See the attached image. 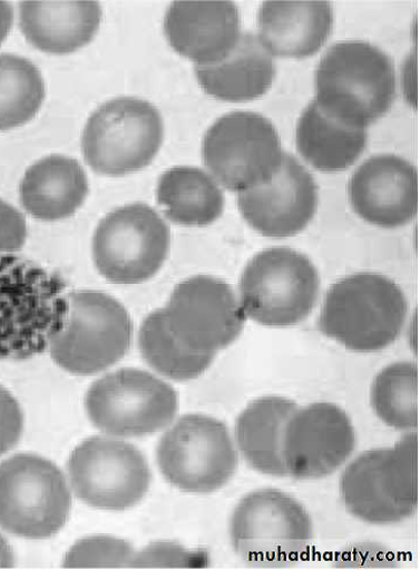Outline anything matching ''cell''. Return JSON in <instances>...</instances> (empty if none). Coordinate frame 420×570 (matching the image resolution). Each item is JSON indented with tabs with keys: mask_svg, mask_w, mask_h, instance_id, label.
Here are the masks:
<instances>
[{
	"mask_svg": "<svg viewBox=\"0 0 420 570\" xmlns=\"http://www.w3.org/2000/svg\"><path fill=\"white\" fill-rule=\"evenodd\" d=\"M138 341L147 364L174 381L197 379L215 360V354L194 352L175 338L167 326L164 308L147 316Z\"/></svg>",
	"mask_w": 420,
	"mask_h": 570,
	"instance_id": "4316f807",
	"label": "cell"
},
{
	"mask_svg": "<svg viewBox=\"0 0 420 570\" xmlns=\"http://www.w3.org/2000/svg\"><path fill=\"white\" fill-rule=\"evenodd\" d=\"M157 200L169 222L185 227L213 225L225 208V196L215 178L186 166L170 168L162 175Z\"/></svg>",
	"mask_w": 420,
	"mask_h": 570,
	"instance_id": "484cf974",
	"label": "cell"
},
{
	"mask_svg": "<svg viewBox=\"0 0 420 570\" xmlns=\"http://www.w3.org/2000/svg\"><path fill=\"white\" fill-rule=\"evenodd\" d=\"M167 326L187 348L215 354L241 335L247 316L231 285L198 275L175 287L164 308Z\"/></svg>",
	"mask_w": 420,
	"mask_h": 570,
	"instance_id": "9a60e30c",
	"label": "cell"
},
{
	"mask_svg": "<svg viewBox=\"0 0 420 570\" xmlns=\"http://www.w3.org/2000/svg\"><path fill=\"white\" fill-rule=\"evenodd\" d=\"M340 567L392 568L395 557L387 547L374 542H363L348 548L336 560Z\"/></svg>",
	"mask_w": 420,
	"mask_h": 570,
	"instance_id": "d6a6232c",
	"label": "cell"
},
{
	"mask_svg": "<svg viewBox=\"0 0 420 570\" xmlns=\"http://www.w3.org/2000/svg\"><path fill=\"white\" fill-rule=\"evenodd\" d=\"M197 81L209 96L232 102L252 101L272 87L276 69L258 36L241 35L236 48L224 60L195 67Z\"/></svg>",
	"mask_w": 420,
	"mask_h": 570,
	"instance_id": "603a6c76",
	"label": "cell"
},
{
	"mask_svg": "<svg viewBox=\"0 0 420 570\" xmlns=\"http://www.w3.org/2000/svg\"><path fill=\"white\" fill-rule=\"evenodd\" d=\"M333 24L330 2H265L258 13V39L272 57L305 59L326 45Z\"/></svg>",
	"mask_w": 420,
	"mask_h": 570,
	"instance_id": "ffe728a7",
	"label": "cell"
},
{
	"mask_svg": "<svg viewBox=\"0 0 420 570\" xmlns=\"http://www.w3.org/2000/svg\"><path fill=\"white\" fill-rule=\"evenodd\" d=\"M368 145V130L345 126L311 101L296 127V146L314 169L339 173L354 165Z\"/></svg>",
	"mask_w": 420,
	"mask_h": 570,
	"instance_id": "d4e9b609",
	"label": "cell"
},
{
	"mask_svg": "<svg viewBox=\"0 0 420 570\" xmlns=\"http://www.w3.org/2000/svg\"><path fill=\"white\" fill-rule=\"evenodd\" d=\"M348 195L365 223L382 229L403 227L418 212L417 169L395 155L373 156L354 173Z\"/></svg>",
	"mask_w": 420,
	"mask_h": 570,
	"instance_id": "ac0fdd59",
	"label": "cell"
},
{
	"mask_svg": "<svg viewBox=\"0 0 420 570\" xmlns=\"http://www.w3.org/2000/svg\"><path fill=\"white\" fill-rule=\"evenodd\" d=\"M236 554L248 564L283 568L299 562L313 539L305 508L286 492L261 489L243 497L229 523Z\"/></svg>",
	"mask_w": 420,
	"mask_h": 570,
	"instance_id": "5b68a950",
	"label": "cell"
},
{
	"mask_svg": "<svg viewBox=\"0 0 420 570\" xmlns=\"http://www.w3.org/2000/svg\"><path fill=\"white\" fill-rule=\"evenodd\" d=\"M297 404L280 396H265L251 403L235 423V442L248 465L268 476L286 478L283 439Z\"/></svg>",
	"mask_w": 420,
	"mask_h": 570,
	"instance_id": "cb8c5ba5",
	"label": "cell"
},
{
	"mask_svg": "<svg viewBox=\"0 0 420 570\" xmlns=\"http://www.w3.org/2000/svg\"><path fill=\"white\" fill-rule=\"evenodd\" d=\"M14 12L10 3L0 2V46L7 40L12 26Z\"/></svg>",
	"mask_w": 420,
	"mask_h": 570,
	"instance_id": "e575fe53",
	"label": "cell"
},
{
	"mask_svg": "<svg viewBox=\"0 0 420 570\" xmlns=\"http://www.w3.org/2000/svg\"><path fill=\"white\" fill-rule=\"evenodd\" d=\"M45 98L46 85L37 66L19 56L0 55V130L32 120Z\"/></svg>",
	"mask_w": 420,
	"mask_h": 570,
	"instance_id": "83f0119b",
	"label": "cell"
},
{
	"mask_svg": "<svg viewBox=\"0 0 420 570\" xmlns=\"http://www.w3.org/2000/svg\"><path fill=\"white\" fill-rule=\"evenodd\" d=\"M356 448L352 420L338 405L297 409L285 428L283 458L287 476L319 480L335 473Z\"/></svg>",
	"mask_w": 420,
	"mask_h": 570,
	"instance_id": "2e32d148",
	"label": "cell"
},
{
	"mask_svg": "<svg viewBox=\"0 0 420 570\" xmlns=\"http://www.w3.org/2000/svg\"><path fill=\"white\" fill-rule=\"evenodd\" d=\"M14 553L8 541L0 534V568L14 567Z\"/></svg>",
	"mask_w": 420,
	"mask_h": 570,
	"instance_id": "d590c367",
	"label": "cell"
},
{
	"mask_svg": "<svg viewBox=\"0 0 420 570\" xmlns=\"http://www.w3.org/2000/svg\"><path fill=\"white\" fill-rule=\"evenodd\" d=\"M320 109L336 121L367 129L387 116L397 98V71L388 53L363 41L331 47L316 69Z\"/></svg>",
	"mask_w": 420,
	"mask_h": 570,
	"instance_id": "6da1fadb",
	"label": "cell"
},
{
	"mask_svg": "<svg viewBox=\"0 0 420 570\" xmlns=\"http://www.w3.org/2000/svg\"><path fill=\"white\" fill-rule=\"evenodd\" d=\"M207 557L173 542H157L135 552L129 568H202Z\"/></svg>",
	"mask_w": 420,
	"mask_h": 570,
	"instance_id": "4dcf8cb0",
	"label": "cell"
},
{
	"mask_svg": "<svg viewBox=\"0 0 420 570\" xmlns=\"http://www.w3.org/2000/svg\"><path fill=\"white\" fill-rule=\"evenodd\" d=\"M408 301L388 276L359 273L329 289L320 316V330L349 351L373 353L391 346L401 335Z\"/></svg>",
	"mask_w": 420,
	"mask_h": 570,
	"instance_id": "7a4b0ae2",
	"label": "cell"
},
{
	"mask_svg": "<svg viewBox=\"0 0 420 570\" xmlns=\"http://www.w3.org/2000/svg\"><path fill=\"white\" fill-rule=\"evenodd\" d=\"M203 161L216 183L233 193L268 184L282 168V140L273 124L254 112H232L206 131Z\"/></svg>",
	"mask_w": 420,
	"mask_h": 570,
	"instance_id": "30bf717a",
	"label": "cell"
},
{
	"mask_svg": "<svg viewBox=\"0 0 420 570\" xmlns=\"http://www.w3.org/2000/svg\"><path fill=\"white\" fill-rule=\"evenodd\" d=\"M164 30L169 46L196 66L228 57L241 39V18L232 2L169 6Z\"/></svg>",
	"mask_w": 420,
	"mask_h": 570,
	"instance_id": "d6986e66",
	"label": "cell"
},
{
	"mask_svg": "<svg viewBox=\"0 0 420 570\" xmlns=\"http://www.w3.org/2000/svg\"><path fill=\"white\" fill-rule=\"evenodd\" d=\"M179 409L177 392L155 375L120 370L96 381L86 396L92 424L111 438H145L168 426Z\"/></svg>",
	"mask_w": 420,
	"mask_h": 570,
	"instance_id": "7c38bea8",
	"label": "cell"
},
{
	"mask_svg": "<svg viewBox=\"0 0 420 570\" xmlns=\"http://www.w3.org/2000/svg\"><path fill=\"white\" fill-rule=\"evenodd\" d=\"M135 552L129 543L109 537L88 538L69 550L66 568H129Z\"/></svg>",
	"mask_w": 420,
	"mask_h": 570,
	"instance_id": "f546056e",
	"label": "cell"
},
{
	"mask_svg": "<svg viewBox=\"0 0 420 570\" xmlns=\"http://www.w3.org/2000/svg\"><path fill=\"white\" fill-rule=\"evenodd\" d=\"M88 195V178L75 159L53 155L35 163L20 185L23 208L35 219L59 222L72 217Z\"/></svg>",
	"mask_w": 420,
	"mask_h": 570,
	"instance_id": "7402d4cb",
	"label": "cell"
},
{
	"mask_svg": "<svg viewBox=\"0 0 420 570\" xmlns=\"http://www.w3.org/2000/svg\"><path fill=\"white\" fill-rule=\"evenodd\" d=\"M170 233L159 214L137 203L105 217L92 239L98 272L116 284H138L154 277L167 259Z\"/></svg>",
	"mask_w": 420,
	"mask_h": 570,
	"instance_id": "4fadbf2b",
	"label": "cell"
},
{
	"mask_svg": "<svg viewBox=\"0 0 420 570\" xmlns=\"http://www.w3.org/2000/svg\"><path fill=\"white\" fill-rule=\"evenodd\" d=\"M68 305L59 277L0 257V358L25 360L49 346Z\"/></svg>",
	"mask_w": 420,
	"mask_h": 570,
	"instance_id": "3957f363",
	"label": "cell"
},
{
	"mask_svg": "<svg viewBox=\"0 0 420 570\" xmlns=\"http://www.w3.org/2000/svg\"><path fill=\"white\" fill-rule=\"evenodd\" d=\"M377 416L393 430L412 432L418 425V368L400 362L384 367L371 386Z\"/></svg>",
	"mask_w": 420,
	"mask_h": 570,
	"instance_id": "f1b7e54d",
	"label": "cell"
},
{
	"mask_svg": "<svg viewBox=\"0 0 420 570\" xmlns=\"http://www.w3.org/2000/svg\"><path fill=\"white\" fill-rule=\"evenodd\" d=\"M23 414L17 400L0 385V456L13 449L22 434Z\"/></svg>",
	"mask_w": 420,
	"mask_h": 570,
	"instance_id": "1f68e13d",
	"label": "cell"
},
{
	"mask_svg": "<svg viewBox=\"0 0 420 570\" xmlns=\"http://www.w3.org/2000/svg\"><path fill=\"white\" fill-rule=\"evenodd\" d=\"M157 461L163 476L173 487L203 494L224 488L233 479L238 454L224 422L188 414L164 434Z\"/></svg>",
	"mask_w": 420,
	"mask_h": 570,
	"instance_id": "8fae6325",
	"label": "cell"
},
{
	"mask_svg": "<svg viewBox=\"0 0 420 570\" xmlns=\"http://www.w3.org/2000/svg\"><path fill=\"white\" fill-rule=\"evenodd\" d=\"M27 238V224L22 214L0 199V256L19 252Z\"/></svg>",
	"mask_w": 420,
	"mask_h": 570,
	"instance_id": "836d02e7",
	"label": "cell"
},
{
	"mask_svg": "<svg viewBox=\"0 0 420 570\" xmlns=\"http://www.w3.org/2000/svg\"><path fill=\"white\" fill-rule=\"evenodd\" d=\"M320 293V273L307 257L290 247H272L244 268L238 301L254 323L287 328L309 317Z\"/></svg>",
	"mask_w": 420,
	"mask_h": 570,
	"instance_id": "8992f818",
	"label": "cell"
},
{
	"mask_svg": "<svg viewBox=\"0 0 420 570\" xmlns=\"http://www.w3.org/2000/svg\"><path fill=\"white\" fill-rule=\"evenodd\" d=\"M19 11L26 40L52 55L72 53L89 45L102 17L97 2H23Z\"/></svg>",
	"mask_w": 420,
	"mask_h": 570,
	"instance_id": "44dd1931",
	"label": "cell"
},
{
	"mask_svg": "<svg viewBox=\"0 0 420 570\" xmlns=\"http://www.w3.org/2000/svg\"><path fill=\"white\" fill-rule=\"evenodd\" d=\"M164 122L150 102L123 97L105 102L89 118L82 153L101 175L123 176L149 166L160 150Z\"/></svg>",
	"mask_w": 420,
	"mask_h": 570,
	"instance_id": "9c48e42d",
	"label": "cell"
},
{
	"mask_svg": "<svg viewBox=\"0 0 420 570\" xmlns=\"http://www.w3.org/2000/svg\"><path fill=\"white\" fill-rule=\"evenodd\" d=\"M69 482L84 503L123 511L143 501L152 474L145 455L117 438H92L68 460Z\"/></svg>",
	"mask_w": 420,
	"mask_h": 570,
	"instance_id": "5bb4252c",
	"label": "cell"
},
{
	"mask_svg": "<svg viewBox=\"0 0 420 570\" xmlns=\"http://www.w3.org/2000/svg\"><path fill=\"white\" fill-rule=\"evenodd\" d=\"M319 187L310 171L290 154L282 168L261 187L238 194L244 220L264 237L287 238L305 230L319 208Z\"/></svg>",
	"mask_w": 420,
	"mask_h": 570,
	"instance_id": "e0dca14e",
	"label": "cell"
},
{
	"mask_svg": "<svg viewBox=\"0 0 420 570\" xmlns=\"http://www.w3.org/2000/svg\"><path fill=\"white\" fill-rule=\"evenodd\" d=\"M67 481L53 463L17 454L0 463V528L27 540L57 533L71 511Z\"/></svg>",
	"mask_w": 420,
	"mask_h": 570,
	"instance_id": "ba28073f",
	"label": "cell"
},
{
	"mask_svg": "<svg viewBox=\"0 0 420 570\" xmlns=\"http://www.w3.org/2000/svg\"><path fill=\"white\" fill-rule=\"evenodd\" d=\"M131 320L115 298L97 292L68 296L64 323L49 343L53 362L68 373L92 375L117 364L131 342Z\"/></svg>",
	"mask_w": 420,
	"mask_h": 570,
	"instance_id": "52a82bcc",
	"label": "cell"
},
{
	"mask_svg": "<svg viewBox=\"0 0 420 570\" xmlns=\"http://www.w3.org/2000/svg\"><path fill=\"white\" fill-rule=\"evenodd\" d=\"M340 493L346 511L363 522L387 525L411 518L418 508L417 435L359 455L344 470Z\"/></svg>",
	"mask_w": 420,
	"mask_h": 570,
	"instance_id": "277c9868",
	"label": "cell"
}]
</instances>
